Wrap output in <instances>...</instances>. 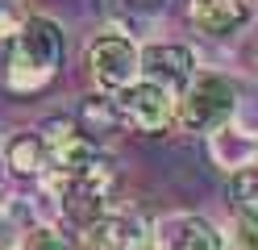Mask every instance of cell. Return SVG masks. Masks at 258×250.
Returning <instances> with one entry per match:
<instances>
[{"mask_svg": "<svg viewBox=\"0 0 258 250\" xmlns=\"http://www.w3.org/2000/svg\"><path fill=\"white\" fill-rule=\"evenodd\" d=\"M92 5H96V17H100L108 29L134 38V33H146L158 17L167 13L171 0H92Z\"/></svg>", "mask_w": 258, "mask_h": 250, "instance_id": "8fae6325", "label": "cell"}, {"mask_svg": "<svg viewBox=\"0 0 258 250\" xmlns=\"http://www.w3.org/2000/svg\"><path fill=\"white\" fill-rule=\"evenodd\" d=\"M5 167L13 175H46L50 171V155L38 129H21L5 142Z\"/></svg>", "mask_w": 258, "mask_h": 250, "instance_id": "4fadbf2b", "label": "cell"}, {"mask_svg": "<svg viewBox=\"0 0 258 250\" xmlns=\"http://www.w3.org/2000/svg\"><path fill=\"white\" fill-rule=\"evenodd\" d=\"M9 225H13V209L0 205V250H5V233H9Z\"/></svg>", "mask_w": 258, "mask_h": 250, "instance_id": "d6986e66", "label": "cell"}, {"mask_svg": "<svg viewBox=\"0 0 258 250\" xmlns=\"http://www.w3.org/2000/svg\"><path fill=\"white\" fill-rule=\"evenodd\" d=\"M142 79L183 96L187 83L196 79V55H191V46H183V42H146L142 46Z\"/></svg>", "mask_w": 258, "mask_h": 250, "instance_id": "52a82bcc", "label": "cell"}, {"mask_svg": "<svg viewBox=\"0 0 258 250\" xmlns=\"http://www.w3.org/2000/svg\"><path fill=\"white\" fill-rule=\"evenodd\" d=\"M13 250H71V242H67V233H58L54 225L29 221V225L21 229V238H17Z\"/></svg>", "mask_w": 258, "mask_h": 250, "instance_id": "2e32d148", "label": "cell"}, {"mask_svg": "<svg viewBox=\"0 0 258 250\" xmlns=\"http://www.w3.org/2000/svg\"><path fill=\"white\" fill-rule=\"evenodd\" d=\"M5 171L9 167H5V142H0V179H5Z\"/></svg>", "mask_w": 258, "mask_h": 250, "instance_id": "ffe728a7", "label": "cell"}, {"mask_svg": "<svg viewBox=\"0 0 258 250\" xmlns=\"http://www.w3.org/2000/svg\"><path fill=\"white\" fill-rule=\"evenodd\" d=\"M229 250H258V213H237L229 229Z\"/></svg>", "mask_w": 258, "mask_h": 250, "instance_id": "e0dca14e", "label": "cell"}, {"mask_svg": "<svg viewBox=\"0 0 258 250\" xmlns=\"http://www.w3.org/2000/svg\"><path fill=\"white\" fill-rule=\"evenodd\" d=\"M42 142H46V155H50V171L46 175H79L84 167H92L96 159L104 155L100 142L88 138L84 129H79L75 117H46V121L38 125Z\"/></svg>", "mask_w": 258, "mask_h": 250, "instance_id": "5b68a950", "label": "cell"}, {"mask_svg": "<svg viewBox=\"0 0 258 250\" xmlns=\"http://www.w3.org/2000/svg\"><path fill=\"white\" fill-rule=\"evenodd\" d=\"M117 109H121V121L125 129L134 133H163L175 125V117H179V96L158 88L150 79H138L129 83V88L117 96Z\"/></svg>", "mask_w": 258, "mask_h": 250, "instance_id": "8992f818", "label": "cell"}, {"mask_svg": "<svg viewBox=\"0 0 258 250\" xmlns=\"http://www.w3.org/2000/svg\"><path fill=\"white\" fill-rule=\"evenodd\" d=\"M150 250H225V238L200 213H167L150 229Z\"/></svg>", "mask_w": 258, "mask_h": 250, "instance_id": "ba28073f", "label": "cell"}, {"mask_svg": "<svg viewBox=\"0 0 258 250\" xmlns=\"http://www.w3.org/2000/svg\"><path fill=\"white\" fill-rule=\"evenodd\" d=\"M88 75L96 83V92L121 96L129 83L142 79V46L134 38H125L117 29H104L88 42Z\"/></svg>", "mask_w": 258, "mask_h": 250, "instance_id": "277c9868", "label": "cell"}, {"mask_svg": "<svg viewBox=\"0 0 258 250\" xmlns=\"http://www.w3.org/2000/svg\"><path fill=\"white\" fill-rule=\"evenodd\" d=\"M229 200L237 213H258V159L229 175Z\"/></svg>", "mask_w": 258, "mask_h": 250, "instance_id": "9a60e30c", "label": "cell"}, {"mask_svg": "<svg viewBox=\"0 0 258 250\" xmlns=\"http://www.w3.org/2000/svg\"><path fill=\"white\" fill-rule=\"evenodd\" d=\"M46 183L58 196V209L71 225L88 229L92 221L112 209V192H117V167H112L104 155L96 159L92 167H84L79 175H46Z\"/></svg>", "mask_w": 258, "mask_h": 250, "instance_id": "7a4b0ae2", "label": "cell"}, {"mask_svg": "<svg viewBox=\"0 0 258 250\" xmlns=\"http://www.w3.org/2000/svg\"><path fill=\"white\" fill-rule=\"evenodd\" d=\"M79 129L88 133V138H96L100 142L104 133H112V129H121L125 121H121V109H117V96H104V92H96V96H88L84 105H79Z\"/></svg>", "mask_w": 258, "mask_h": 250, "instance_id": "5bb4252c", "label": "cell"}, {"mask_svg": "<svg viewBox=\"0 0 258 250\" xmlns=\"http://www.w3.org/2000/svg\"><path fill=\"white\" fill-rule=\"evenodd\" d=\"M183 17L204 38H233L254 21V0H183Z\"/></svg>", "mask_w": 258, "mask_h": 250, "instance_id": "30bf717a", "label": "cell"}, {"mask_svg": "<svg viewBox=\"0 0 258 250\" xmlns=\"http://www.w3.org/2000/svg\"><path fill=\"white\" fill-rule=\"evenodd\" d=\"M237 113V83L225 71H196V79L187 83V92L179 96V117L175 125L187 133H217L233 121Z\"/></svg>", "mask_w": 258, "mask_h": 250, "instance_id": "3957f363", "label": "cell"}, {"mask_svg": "<svg viewBox=\"0 0 258 250\" xmlns=\"http://www.w3.org/2000/svg\"><path fill=\"white\" fill-rule=\"evenodd\" d=\"M29 21V13L21 9V0H0V38H13Z\"/></svg>", "mask_w": 258, "mask_h": 250, "instance_id": "ac0fdd59", "label": "cell"}, {"mask_svg": "<svg viewBox=\"0 0 258 250\" xmlns=\"http://www.w3.org/2000/svg\"><path fill=\"white\" fill-rule=\"evenodd\" d=\"M150 229L154 225L134 209H108L84 233L92 250H150Z\"/></svg>", "mask_w": 258, "mask_h": 250, "instance_id": "9c48e42d", "label": "cell"}, {"mask_svg": "<svg viewBox=\"0 0 258 250\" xmlns=\"http://www.w3.org/2000/svg\"><path fill=\"white\" fill-rule=\"evenodd\" d=\"M67 55V38H62V25L54 17L29 13V21L9 38V67H5V88L17 96H34L46 92L62 67Z\"/></svg>", "mask_w": 258, "mask_h": 250, "instance_id": "6da1fadb", "label": "cell"}, {"mask_svg": "<svg viewBox=\"0 0 258 250\" xmlns=\"http://www.w3.org/2000/svg\"><path fill=\"white\" fill-rule=\"evenodd\" d=\"M208 155H213V163L221 167V171H241V167H250L258 159V138H250V133H241L233 125H225L217 133H208Z\"/></svg>", "mask_w": 258, "mask_h": 250, "instance_id": "7c38bea8", "label": "cell"}]
</instances>
